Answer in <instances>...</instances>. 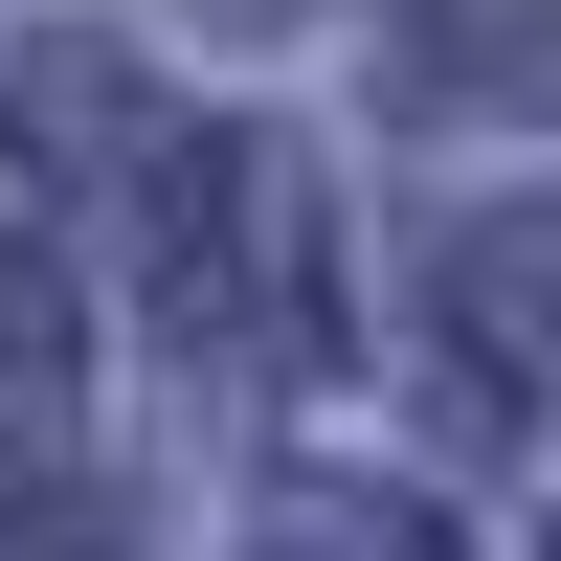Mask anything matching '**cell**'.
I'll return each instance as SVG.
<instances>
[{
	"label": "cell",
	"mask_w": 561,
	"mask_h": 561,
	"mask_svg": "<svg viewBox=\"0 0 561 561\" xmlns=\"http://www.w3.org/2000/svg\"><path fill=\"white\" fill-rule=\"evenodd\" d=\"M404 45H427V90H472V113L494 90H561V0H427Z\"/></svg>",
	"instance_id": "6"
},
{
	"label": "cell",
	"mask_w": 561,
	"mask_h": 561,
	"mask_svg": "<svg viewBox=\"0 0 561 561\" xmlns=\"http://www.w3.org/2000/svg\"><path fill=\"white\" fill-rule=\"evenodd\" d=\"M180 23H248V45H270V23H314V0H180Z\"/></svg>",
	"instance_id": "7"
},
{
	"label": "cell",
	"mask_w": 561,
	"mask_h": 561,
	"mask_svg": "<svg viewBox=\"0 0 561 561\" xmlns=\"http://www.w3.org/2000/svg\"><path fill=\"white\" fill-rule=\"evenodd\" d=\"M68 404H90V337H68V270L0 225V449H68Z\"/></svg>",
	"instance_id": "5"
},
{
	"label": "cell",
	"mask_w": 561,
	"mask_h": 561,
	"mask_svg": "<svg viewBox=\"0 0 561 561\" xmlns=\"http://www.w3.org/2000/svg\"><path fill=\"white\" fill-rule=\"evenodd\" d=\"M158 314L203 382H314L337 359V248H314L293 135H180L158 158Z\"/></svg>",
	"instance_id": "1"
},
{
	"label": "cell",
	"mask_w": 561,
	"mask_h": 561,
	"mask_svg": "<svg viewBox=\"0 0 561 561\" xmlns=\"http://www.w3.org/2000/svg\"><path fill=\"white\" fill-rule=\"evenodd\" d=\"M248 561H472V539H449L404 472H293V494L248 517Z\"/></svg>",
	"instance_id": "4"
},
{
	"label": "cell",
	"mask_w": 561,
	"mask_h": 561,
	"mask_svg": "<svg viewBox=\"0 0 561 561\" xmlns=\"http://www.w3.org/2000/svg\"><path fill=\"white\" fill-rule=\"evenodd\" d=\"M427 337H449V382H472V404H561V203L449 225V270H427Z\"/></svg>",
	"instance_id": "2"
},
{
	"label": "cell",
	"mask_w": 561,
	"mask_h": 561,
	"mask_svg": "<svg viewBox=\"0 0 561 561\" xmlns=\"http://www.w3.org/2000/svg\"><path fill=\"white\" fill-rule=\"evenodd\" d=\"M0 135H45V180H135V203H158V90L113 68V45H23V90H0Z\"/></svg>",
	"instance_id": "3"
}]
</instances>
